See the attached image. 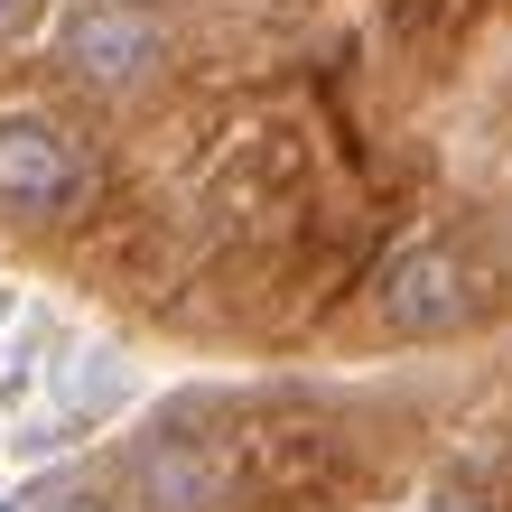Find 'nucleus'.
Here are the masks:
<instances>
[{"label": "nucleus", "mask_w": 512, "mask_h": 512, "mask_svg": "<svg viewBox=\"0 0 512 512\" xmlns=\"http://www.w3.org/2000/svg\"><path fill=\"white\" fill-rule=\"evenodd\" d=\"M438 512H475V503H438Z\"/></svg>", "instance_id": "6e6552de"}, {"label": "nucleus", "mask_w": 512, "mask_h": 512, "mask_svg": "<svg viewBox=\"0 0 512 512\" xmlns=\"http://www.w3.org/2000/svg\"><path fill=\"white\" fill-rule=\"evenodd\" d=\"M38 512H112V503H103V494H84V485H66V494H47Z\"/></svg>", "instance_id": "39448f33"}, {"label": "nucleus", "mask_w": 512, "mask_h": 512, "mask_svg": "<svg viewBox=\"0 0 512 512\" xmlns=\"http://www.w3.org/2000/svg\"><path fill=\"white\" fill-rule=\"evenodd\" d=\"M131 485H140L149 512H215L224 503V457H215V438H196V429H159V438H140Z\"/></svg>", "instance_id": "20e7f679"}, {"label": "nucleus", "mask_w": 512, "mask_h": 512, "mask_svg": "<svg viewBox=\"0 0 512 512\" xmlns=\"http://www.w3.org/2000/svg\"><path fill=\"white\" fill-rule=\"evenodd\" d=\"M466 308H475V280L447 243H401L382 261V317L401 336H447V326H466Z\"/></svg>", "instance_id": "7ed1b4c3"}, {"label": "nucleus", "mask_w": 512, "mask_h": 512, "mask_svg": "<svg viewBox=\"0 0 512 512\" xmlns=\"http://www.w3.org/2000/svg\"><path fill=\"white\" fill-rule=\"evenodd\" d=\"M19 10H28V0H0V28H10V19H19Z\"/></svg>", "instance_id": "423d86ee"}, {"label": "nucleus", "mask_w": 512, "mask_h": 512, "mask_svg": "<svg viewBox=\"0 0 512 512\" xmlns=\"http://www.w3.org/2000/svg\"><path fill=\"white\" fill-rule=\"evenodd\" d=\"M10 317H19V308H10V298H0V326H10Z\"/></svg>", "instance_id": "0eeeda50"}, {"label": "nucleus", "mask_w": 512, "mask_h": 512, "mask_svg": "<svg viewBox=\"0 0 512 512\" xmlns=\"http://www.w3.org/2000/svg\"><path fill=\"white\" fill-rule=\"evenodd\" d=\"M159 56H168V28H159L149 0H75V10H66V66L84 84H103V94L149 84Z\"/></svg>", "instance_id": "f257e3e1"}, {"label": "nucleus", "mask_w": 512, "mask_h": 512, "mask_svg": "<svg viewBox=\"0 0 512 512\" xmlns=\"http://www.w3.org/2000/svg\"><path fill=\"white\" fill-rule=\"evenodd\" d=\"M84 196V149L47 112H0V215H66Z\"/></svg>", "instance_id": "f03ea898"}]
</instances>
